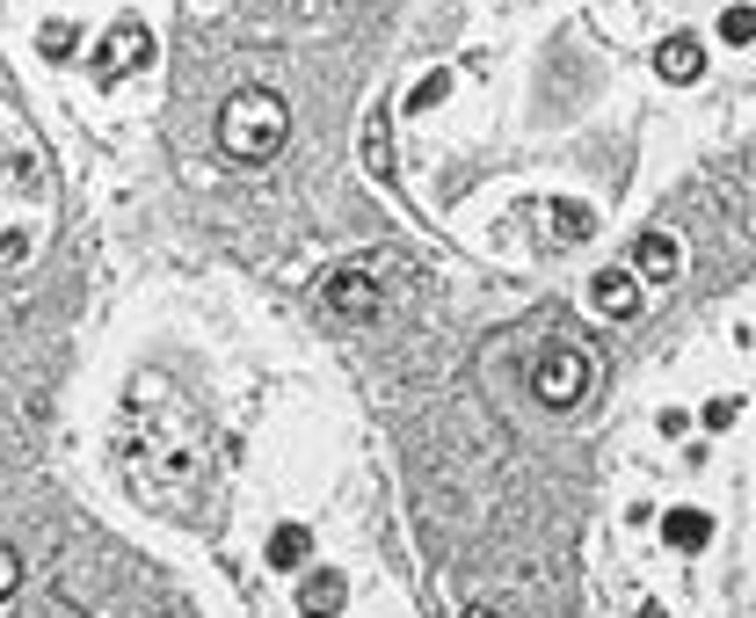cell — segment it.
Masks as SVG:
<instances>
[{"mask_svg": "<svg viewBox=\"0 0 756 618\" xmlns=\"http://www.w3.org/2000/svg\"><path fill=\"white\" fill-rule=\"evenodd\" d=\"M284 139H291V109H284V95H269V88H241L226 109H219V146H226L241 168L277 160Z\"/></svg>", "mask_w": 756, "mask_h": 618, "instance_id": "cell-1", "label": "cell"}, {"mask_svg": "<svg viewBox=\"0 0 756 618\" xmlns=\"http://www.w3.org/2000/svg\"><path fill=\"white\" fill-rule=\"evenodd\" d=\"M589 356L575 350V342H553V350H539L531 356V393H539L545 407H575L582 393H589Z\"/></svg>", "mask_w": 756, "mask_h": 618, "instance_id": "cell-2", "label": "cell"}, {"mask_svg": "<svg viewBox=\"0 0 756 618\" xmlns=\"http://www.w3.org/2000/svg\"><path fill=\"white\" fill-rule=\"evenodd\" d=\"M131 66H153V30H146L139 15H124L117 30L95 44V81H103V88H109V81H124Z\"/></svg>", "mask_w": 756, "mask_h": 618, "instance_id": "cell-3", "label": "cell"}, {"mask_svg": "<svg viewBox=\"0 0 756 618\" xmlns=\"http://www.w3.org/2000/svg\"><path fill=\"white\" fill-rule=\"evenodd\" d=\"M328 306H334L342 320H371V313H379V263L334 269V277H328Z\"/></svg>", "mask_w": 756, "mask_h": 618, "instance_id": "cell-4", "label": "cell"}, {"mask_svg": "<svg viewBox=\"0 0 756 618\" xmlns=\"http://www.w3.org/2000/svg\"><path fill=\"white\" fill-rule=\"evenodd\" d=\"M589 306L611 320H633L640 313V269H604L597 284H589Z\"/></svg>", "mask_w": 756, "mask_h": 618, "instance_id": "cell-5", "label": "cell"}, {"mask_svg": "<svg viewBox=\"0 0 756 618\" xmlns=\"http://www.w3.org/2000/svg\"><path fill=\"white\" fill-rule=\"evenodd\" d=\"M633 269H640V284H669L677 269H684V247L669 241V233H640V241H633Z\"/></svg>", "mask_w": 756, "mask_h": 618, "instance_id": "cell-6", "label": "cell"}, {"mask_svg": "<svg viewBox=\"0 0 756 618\" xmlns=\"http://www.w3.org/2000/svg\"><path fill=\"white\" fill-rule=\"evenodd\" d=\"M589 233H597V212H589V204H575V196L545 204V241H553V247H582Z\"/></svg>", "mask_w": 756, "mask_h": 618, "instance_id": "cell-7", "label": "cell"}, {"mask_svg": "<svg viewBox=\"0 0 756 618\" xmlns=\"http://www.w3.org/2000/svg\"><path fill=\"white\" fill-rule=\"evenodd\" d=\"M342 604H350V583H342L334 567H320V575H306V583H299V611L306 618H334Z\"/></svg>", "mask_w": 756, "mask_h": 618, "instance_id": "cell-8", "label": "cell"}, {"mask_svg": "<svg viewBox=\"0 0 756 618\" xmlns=\"http://www.w3.org/2000/svg\"><path fill=\"white\" fill-rule=\"evenodd\" d=\"M654 73H662V81H677V88H684V81H699V73H705L699 36H669L662 52H654Z\"/></svg>", "mask_w": 756, "mask_h": 618, "instance_id": "cell-9", "label": "cell"}, {"mask_svg": "<svg viewBox=\"0 0 756 618\" xmlns=\"http://www.w3.org/2000/svg\"><path fill=\"white\" fill-rule=\"evenodd\" d=\"M662 539H669L677 553H705V539H713V516H705V510H669V516H662Z\"/></svg>", "mask_w": 756, "mask_h": 618, "instance_id": "cell-10", "label": "cell"}, {"mask_svg": "<svg viewBox=\"0 0 756 618\" xmlns=\"http://www.w3.org/2000/svg\"><path fill=\"white\" fill-rule=\"evenodd\" d=\"M306 553H313V539H306V524H284L277 539H269V567H306Z\"/></svg>", "mask_w": 756, "mask_h": 618, "instance_id": "cell-11", "label": "cell"}, {"mask_svg": "<svg viewBox=\"0 0 756 618\" xmlns=\"http://www.w3.org/2000/svg\"><path fill=\"white\" fill-rule=\"evenodd\" d=\"M444 95H451V73H423V81H415V95H407V109H437Z\"/></svg>", "mask_w": 756, "mask_h": 618, "instance_id": "cell-12", "label": "cell"}, {"mask_svg": "<svg viewBox=\"0 0 756 618\" xmlns=\"http://www.w3.org/2000/svg\"><path fill=\"white\" fill-rule=\"evenodd\" d=\"M721 36H727V44H749V36H756V8H742V0H735V8L721 15Z\"/></svg>", "mask_w": 756, "mask_h": 618, "instance_id": "cell-13", "label": "cell"}, {"mask_svg": "<svg viewBox=\"0 0 756 618\" xmlns=\"http://www.w3.org/2000/svg\"><path fill=\"white\" fill-rule=\"evenodd\" d=\"M36 44H44V58H73V30H66V22H44Z\"/></svg>", "mask_w": 756, "mask_h": 618, "instance_id": "cell-14", "label": "cell"}, {"mask_svg": "<svg viewBox=\"0 0 756 618\" xmlns=\"http://www.w3.org/2000/svg\"><path fill=\"white\" fill-rule=\"evenodd\" d=\"M364 153H371V168H379V175L393 168V153H386V117H371V131H364Z\"/></svg>", "mask_w": 756, "mask_h": 618, "instance_id": "cell-15", "label": "cell"}, {"mask_svg": "<svg viewBox=\"0 0 756 618\" xmlns=\"http://www.w3.org/2000/svg\"><path fill=\"white\" fill-rule=\"evenodd\" d=\"M15 589H22V553L8 546V553H0V597L15 604Z\"/></svg>", "mask_w": 756, "mask_h": 618, "instance_id": "cell-16", "label": "cell"}, {"mask_svg": "<svg viewBox=\"0 0 756 618\" xmlns=\"http://www.w3.org/2000/svg\"><path fill=\"white\" fill-rule=\"evenodd\" d=\"M466 618H502V611H466Z\"/></svg>", "mask_w": 756, "mask_h": 618, "instance_id": "cell-17", "label": "cell"}, {"mask_svg": "<svg viewBox=\"0 0 756 618\" xmlns=\"http://www.w3.org/2000/svg\"><path fill=\"white\" fill-rule=\"evenodd\" d=\"M727 8H735V0H727Z\"/></svg>", "mask_w": 756, "mask_h": 618, "instance_id": "cell-18", "label": "cell"}]
</instances>
